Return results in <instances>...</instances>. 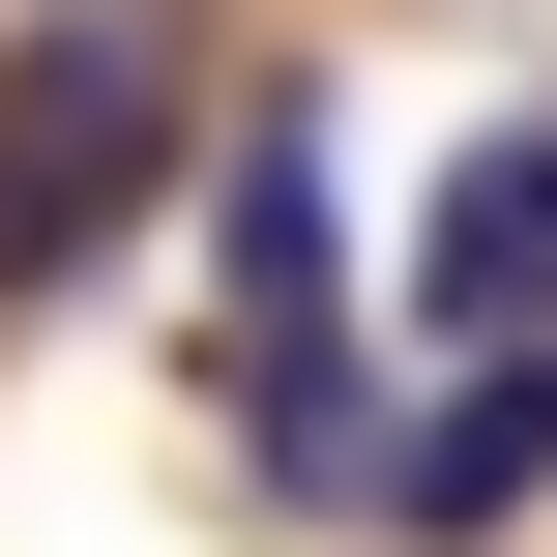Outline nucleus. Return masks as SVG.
<instances>
[{"label":"nucleus","instance_id":"nucleus-1","mask_svg":"<svg viewBox=\"0 0 557 557\" xmlns=\"http://www.w3.org/2000/svg\"><path fill=\"white\" fill-rule=\"evenodd\" d=\"M147 176H176V0H29V59H0V294L117 264Z\"/></svg>","mask_w":557,"mask_h":557},{"label":"nucleus","instance_id":"nucleus-2","mask_svg":"<svg viewBox=\"0 0 557 557\" xmlns=\"http://www.w3.org/2000/svg\"><path fill=\"white\" fill-rule=\"evenodd\" d=\"M411 323L441 352H557V117H470V176L411 235Z\"/></svg>","mask_w":557,"mask_h":557},{"label":"nucleus","instance_id":"nucleus-3","mask_svg":"<svg viewBox=\"0 0 557 557\" xmlns=\"http://www.w3.org/2000/svg\"><path fill=\"white\" fill-rule=\"evenodd\" d=\"M529 470H557V352H470L441 411H382V470H352V499L470 557V529H529Z\"/></svg>","mask_w":557,"mask_h":557}]
</instances>
